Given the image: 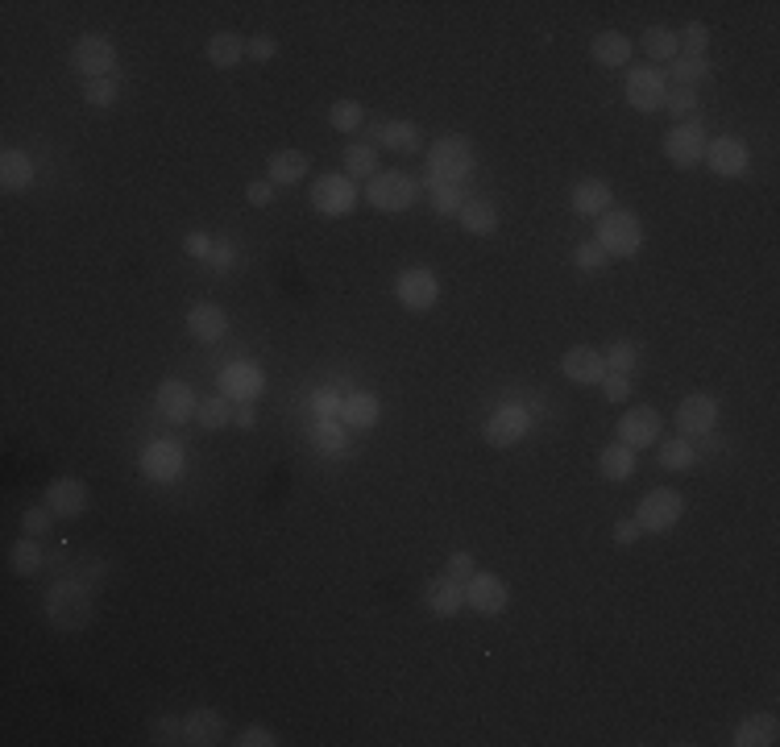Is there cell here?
<instances>
[{
    "instance_id": "obj_1",
    "label": "cell",
    "mask_w": 780,
    "mask_h": 747,
    "mask_svg": "<svg viewBox=\"0 0 780 747\" xmlns=\"http://www.w3.org/2000/svg\"><path fill=\"white\" fill-rule=\"evenodd\" d=\"M100 615L96 594L83 577H63L46 590V619L59 631H88Z\"/></svg>"
},
{
    "instance_id": "obj_2",
    "label": "cell",
    "mask_w": 780,
    "mask_h": 747,
    "mask_svg": "<svg viewBox=\"0 0 780 747\" xmlns=\"http://www.w3.org/2000/svg\"><path fill=\"white\" fill-rule=\"evenodd\" d=\"M473 175V146L461 133H444L428 146V175L424 183H465Z\"/></svg>"
},
{
    "instance_id": "obj_3",
    "label": "cell",
    "mask_w": 780,
    "mask_h": 747,
    "mask_svg": "<svg viewBox=\"0 0 780 747\" xmlns=\"http://www.w3.org/2000/svg\"><path fill=\"white\" fill-rule=\"evenodd\" d=\"M594 241L602 245L606 258H635L639 245H644V225H639V216L631 208H610L598 216Z\"/></svg>"
},
{
    "instance_id": "obj_4",
    "label": "cell",
    "mask_w": 780,
    "mask_h": 747,
    "mask_svg": "<svg viewBox=\"0 0 780 747\" xmlns=\"http://www.w3.org/2000/svg\"><path fill=\"white\" fill-rule=\"evenodd\" d=\"M415 200H420V179L407 175V171H378L370 183H366V204L374 212H386V216H399L407 208H415Z\"/></svg>"
},
{
    "instance_id": "obj_5",
    "label": "cell",
    "mask_w": 780,
    "mask_h": 747,
    "mask_svg": "<svg viewBox=\"0 0 780 747\" xmlns=\"http://www.w3.org/2000/svg\"><path fill=\"white\" fill-rule=\"evenodd\" d=\"M685 515V494L673 490V486H656L648 490L644 498H639V507H635V523H639V532H668V528H677Z\"/></svg>"
},
{
    "instance_id": "obj_6",
    "label": "cell",
    "mask_w": 780,
    "mask_h": 747,
    "mask_svg": "<svg viewBox=\"0 0 780 747\" xmlns=\"http://www.w3.org/2000/svg\"><path fill=\"white\" fill-rule=\"evenodd\" d=\"M121 63V54L117 46L108 42L104 34H83L75 46H71V67L83 75V79H104V75H113Z\"/></svg>"
},
{
    "instance_id": "obj_7",
    "label": "cell",
    "mask_w": 780,
    "mask_h": 747,
    "mask_svg": "<svg viewBox=\"0 0 780 747\" xmlns=\"http://www.w3.org/2000/svg\"><path fill=\"white\" fill-rule=\"evenodd\" d=\"M706 129L698 125V121H681V125H673L664 133V158L673 162V166H681V171H693V166L702 162V154H706Z\"/></svg>"
},
{
    "instance_id": "obj_8",
    "label": "cell",
    "mask_w": 780,
    "mask_h": 747,
    "mask_svg": "<svg viewBox=\"0 0 780 747\" xmlns=\"http://www.w3.org/2000/svg\"><path fill=\"white\" fill-rule=\"evenodd\" d=\"M664 92H668V75H660L656 67H631L627 71V83H623V96L635 113H656L664 108Z\"/></svg>"
},
{
    "instance_id": "obj_9",
    "label": "cell",
    "mask_w": 780,
    "mask_h": 747,
    "mask_svg": "<svg viewBox=\"0 0 780 747\" xmlns=\"http://www.w3.org/2000/svg\"><path fill=\"white\" fill-rule=\"evenodd\" d=\"M702 162L710 166V171H714L718 179H739V175L747 171V166H751V150H747L743 137L722 133V137H714V142H706Z\"/></svg>"
},
{
    "instance_id": "obj_10",
    "label": "cell",
    "mask_w": 780,
    "mask_h": 747,
    "mask_svg": "<svg viewBox=\"0 0 780 747\" xmlns=\"http://www.w3.org/2000/svg\"><path fill=\"white\" fill-rule=\"evenodd\" d=\"M312 208L328 220H337V216H349L357 208V187L349 175H324L312 183Z\"/></svg>"
},
{
    "instance_id": "obj_11",
    "label": "cell",
    "mask_w": 780,
    "mask_h": 747,
    "mask_svg": "<svg viewBox=\"0 0 780 747\" xmlns=\"http://www.w3.org/2000/svg\"><path fill=\"white\" fill-rule=\"evenodd\" d=\"M527 432H532V411L519 407V403H503V407H498L490 420H486V428H482V436L490 440L494 449H511V445H519Z\"/></svg>"
},
{
    "instance_id": "obj_12",
    "label": "cell",
    "mask_w": 780,
    "mask_h": 747,
    "mask_svg": "<svg viewBox=\"0 0 780 747\" xmlns=\"http://www.w3.org/2000/svg\"><path fill=\"white\" fill-rule=\"evenodd\" d=\"M395 299L403 303L407 312H428V308H436V299H440L436 274H432L428 266H411V270H403L399 279H395Z\"/></svg>"
},
{
    "instance_id": "obj_13",
    "label": "cell",
    "mask_w": 780,
    "mask_h": 747,
    "mask_svg": "<svg viewBox=\"0 0 780 747\" xmlns=\"http://www.w3.org/2000/svg\"><path fill=\"white\" fill-rule=\"evenodd\" d=\"M507 581L503 577H494V573H473L469 577V586H465V606L469 611H478L486 619L494 615H503L507 611Z\"/></svg>"
},
{
    "instance_id": "obj_14",
    "label": "cell",
    "mask_w": 780,
    "mask_h": 747,
    "mask_svg": "<svg viewBox=\"0 0 780 747\" xmlns=\"http://www.w3.org/2000/svg\"><path fill=\"white\" fill-rule=\"evenodd\" d=\"M660 428H664V420H660L656 407H631L619 420V440L627 449H648L660 440Z\"/></svg>"
},
{
    "instance_id": "obj_15",
    "label": "cell",
    "mask_w": 780,
    "mask_h": 747,
    "mask_svg": "<svg viewBox=\"0 0 780 747\" xmlns=\"http://www.w3.org/2000/svg\"><path fill=\"white\" fill-rule=\"evenodd\" d=\"M88 503H92V490L79 478H54L46 486V507L59 519H79L83 511H88Z\"/></svg>"
},
{
    "instance_id": "obj_16",
    "label": "cell",
    "mask_w": 780,
    "mask_h": 747,
    "mask_svg": "<svg viewBox=\"0 0 780 747\" xmlns=\"http://www.w3.org/2000/svg\"><path fill=\"white\" fill-rule=\"evenodd\" d=\"M158 411H162L166 424H191V415L200 411V399H195L191 382H183V378H166V382L158 386Z\"/></svg>"
},
{
    "instance_id": "obj_17",
    "label": "cell",
    "mask_w": 780,
    "mask_h": 747,
    "mask_svg": "<svg viewBox=\"0 0 780 747\" xmlns=\"http://www.w3.org/2000/svg\"><path fill=\"white\" fill-rule=\"evenodd\" d=\"M677 428H681V436H710L718 428V399L714 395H689L677 407Z\"/></svg>"
},
{
    "instance_id": "obj_18",
    "label": "cell",
    "mask_w": 780,
    "mask_h": 747,
    "mask_svg": "<svg viewBox=\"0 0 780 747\" xmlns=\"http://www.w3.org/2000/svg\"><path fill=\"white\" fill-rule=\"evenodd\" d=\"M561 374L573 382V386H598L606 378V362L602 353L590 349V345H573L565 357H561Z\"/></svg>"
},
{
    "instance_id": "obj_19",
    "label": "cell",
    "mask_w": 780,
    "mask_h": 747,
    "mask_svg": "<svg viewBox=\"0 0 780 747\" xmlns=\"http://www.w3.org/2000/svg\"><path fill=\"white\" fill-rule=\"evenodd\" d=\"M142 474L150 482H175L183 474V449L171 445V440H154L142 453Z\"/></svg>"
},
{
    "instance_id": "obj_20",
    "label": "cell",
    "mask_w": 780,
    "mask_h": 747,
    "mask_svg": "<svg viewBox=\"0 0 780 747\" xmlns=\"http://www.w3.org/2000/svg\"><path fill=\"white\" fill-rule=\"evenodd\" d=\"M424 602H428V611L436 615V619H457L461 611H465V586L457 577H432L428 581V594H424Z\"/></svg>"
},
{
    "instance_id": "obj_21",
    "label": "cell",
    "mask_w": 780,
    "mask_h": 747,
    "mask_svg": "<svg viewBox=\"0 0 780 747\" xmlns=\"http://www.w3.org/2000/svg\"><path fill=\"white\" fill-rule=\"evenodd\" d=\"M262 386H266V374H262L258 366H249V362H233L225 374H220V395H225V399H237V403L258 399Z\"/></svg>"
},
{
    "instance_id": "obj_22",
    "label": "cell",
    "mask_w": 780,
    "mask_h": 747,
    "mask_svg": "<svg viewBox=\"0 0 780 747\" xmlns=\"http://www.w3.org/2000/svg\"><path fill=\"white\" fill-rule=\"evenodd\" d=\"M187 332L195 341H204V345H212V341H220L229 332V316H225V308H216V303H191V312H187Z\"/></svg>"
},
{
    "instance_id": "obj_23",
    "label": "cell",
    "mask_w": 780,
    "mask_h": 747,
    "mask_svg": "<svg viewBox=\"0 0 780 747\" xmlns=\"http://www.w3.org/2000/svg\"><path fill=\"white\" fill-rule=\"evenodd\" d=\"M183 723H187V743H191V747H212V743L225 739V714L212 710V706L191 710Z\"/></svg>"
},
{
    "instance_id": "obj_24",
    "label": "cell",
    "mask_w": 780,
    "mask_h": 747,
    "mask_svg": "<svg viewBox=\"0 0 780 747\" xmlns=\"http://www.w3.org/2000/svg\"><path fill=\"white\" fill-rule=\"evenodd\" d=\"M308 154L303 150H278V154H270V162H266V175H270V183L274 187H295V183H303V175H308Z\"/></svg>"
},
{
    "instance_id": "obj_25",
    "label": "cell",
    "mask_w": 780,
    "mask_h": 747,
    "mask_svg": "<svg viewBox=\"0 0 780 747\" xmlns=\"http://www.w3.org/2000/svg\"><path fill=\"white\" fill-rule=\"evenodd\" d=\"M780 739V723L776 714H747L743 723L735 727V747H772Z\"/></svg>"
},
{
    "instance_id": "obj_26",
    "label": "cell",
    "mask_w": 780,
    "mask_h": 747,
    "mask_svg": "<svg viewBox=\"0 0 780 747\" xmlns=\"http://www.w3.org/2000/svg\"><path fill=\"white\" fill-rule=\"evenodd\" d=\"M34 158L25 154V150H5L0 154V187L5 191H25V187H34Z\"/></svg>"
},
{
    "instance_id": "obj_27",
    "label": "cell",
    "mask_w": 780,
    "mask_h": 747,
    "mask_svg": "<svg viewBox=\"0 0 780 747\" xmlns=\"http://www.w3.org/2000/svg\"><path fill=\"white\" fill-rule=\"evenodd\" d=\"M610 183H602V179H581L577 187H573V212L577 216H585V220H598L602 212H610Z\"/></svg>"
},
{
    "instance_id": "obj_28",
    "label": "cell",
    "mask_w": 780,
    "mask_h": 747,
    "mask_svg": "<svg viewBox=\"0 0 780 747\" xmlns=\"http://www.w3.org/2000/svg\"><path fill=\"white\" fill-rule=\"evenodd\" d=\"M374 137L386 150H395V154H415V150H420V142H424V133H420V125H415V121H386V125L374 129Z\"/></svg>"
},
{
    "instance_id": "obj_29",
    "label": "cell",
    "mask_w": 780,
    "mask_h": 747,
    "mask_svg": "<svg viewBox=\"0 0 780 747\" xmlns=\"http://www.w3.org/2000/svg\"><path fill=\"white\" fill-rule=\"evenodd\" d=\"M590 54H594L598 67H627V59H631V38L619 34V30H602L590 42Z\"/></svg>"
},
{
    "instance_id": "obj_30",
    "label": "cell",
    "mask_w": 780,
    "mask_h": 747,
    "mask_svg": "<svg viewBox=\"0 0 780 747\" xmlns=\"http://www.w3.org/2000/svg\"><path fill=\"white\" fill-rule=\"evenodd\" d=\"M598 469H602L606 482H631L635 478V449H627L623 440H615V445H606L598 453Z\"/></svg>"
},
{
    "instance_id": "obj_31",
    "label": "cell",
    "mask_w": 780,
    "mask_h": 747,
    "mask_svg": "<svg viewBox=\"0 0 780 747\" xmlns=\"http://www.w3.org/2000/svg\"><path fill=\"white\" fill-rule=\"evenodd\" d=\"M457 220H461L465 233H473V237H490V233L498 229V208H494L490 200H465L461 212H457Z\"/></svg>"
},
{
    "instance_id": "obj_32",
    "label": "cell",
    "mask_w": 780,
    "mask_h": 747,
    "mask_svg": "<svg viewBox=\"0 0 780 747\" xmlns=\"http://www.w3.org/2000/svg\"><path fill=\"white\" fill-rule=\"evenodd\" d=\"M245 38H237L233 30H220V34H212L208 38V63L212 67H220V71H229V67H237L241 59H245Z\"/></svg>"
},
{
    "instance_id": "obj_33",
    "label": "cell",
    "mask_w": 780,
    "mask_h": 747,
    "mask_svg": "<svg viewBox=\"0 0 780 747\" xmlns=\"http://www.w3.org/2000/svg\"><path fill=\"white\" fill-rule=\"evenodd\" d=\"M378 415H382V407H378V399L366 395V391H357V395L341 399V420H345L349 428H374Z\"/></svg>"
},
{
    "instance_id": "obj_34",
    "label": "cell",
    "mask_w": 780,
    "mask_h": 747,
    "mask_svg": "<svg viewBox=\"0 0 780 747\" xmlns=\"http://www.w3.org/2000/svg\"><path fill=\"white\" fill-rule=\"evenodd\" d=\"M644 54L652 63H673L681 54L677 30H668V25H648V30H644Z\"/></svg>"
},
{
    "instance_id": "obj_35",
    "label": "cell",
    "mask_w": 780,
    "mask_h": 747,
    "mask_svg": "<svg viewBox=\"0 0 780 747\" xmlns=\"http://www.w3.org/2000/svg\"><path fill=\"white\" fill-rule=\"evenodd\" d=\"M668 75H673V83H681V88H693V83L710 79V59L706 54H677V59L668 63Z\"/></svg>"
},
{
    "instance_id": "obj_36",
    "label": "cell",
    "mask_w": 780,
    "mask_h": 747,
    "mask_svg": "<svg viewBox=\"0 0 780 747\" xmlns=\"http://www.w3.org/2000/svg\"><path fill=\"white\" fill-rule=\"evenodd\" d=\"M9 565H13L17 577H34L42 569V548H38V540L34 536H21L13 544V552H9Z\"/></svg>"
},
{
    "instance_id": "obj_37",
    "label": "cell",
    "mask_w": 780,
    "mask_h": 747,
    "mask_svg": "<svg viewBox=\"0 0 780 747\" xmlns=\"http://www.w3.org/2000/svg\"><path fill=\"white\" fill-rule=\"evenodd\" d=\"M345 175H357V179H374L378 175V150L370 142H353L345 150Z\"/></svg>"
},
{
    "instance_id": "obj_38",
    "label": "cell",
    "mask_w": 780,
    "mask_h": 747,
    "mask_svg": "<svg viewBox=\"0 0 780 747\" xmlns=\"http://www.w3.org/2000/svg\"><path fill=\"white\" fill-rule=\"evenodd\" d=\"M656 461H660L664 469H689L693 461H698V453H693L689 436H677V440H660V449H656Z\"/></svg>"
},
{
    "instance_id": "obj_39",
    "label": "cell",
    "mask_w": 780,
    "mask_h": 747,
    "mask_svg": "<svg viewBox=\"0 0 780 747\" xmlns=\"http://www.w3.org/2000/svg\"><path fill=\"white\" fill-rule=\"evenodd\" d=\"M83 100L92 108H113L121 100V79L117 75H104V79H88L83 83Z\"/></svg>"
},
{
    "instance_id": "obj_40",
    "label": "cell",
    "mask_w": 780,
    "mask_h": 747,
    "mask_svg": "<svg viewBox=\"0 0 780 747\" xmlns=\"http://www.w3.org/2000/svg\"><path fill=\"white\" fill-rule=\"evenodd\" d=\"M428 187V200H432V212L436 216H457L465 196H461V187L457 183H424Z\"/></svg>"
},
{
    "instance_id": "obj_41",
    "label": "cell",
    "mask_w": 780,
    "mask_h": 747,
    "mask_svg": "<svg viewBox=\"0 0 780 747\" xmlns=\"http://www.w3.org/2000/svg\"><path fill=\"white\" fill-rule=\"evenodd\" d=\"M361 121H366V108H361L357 100H337L328 108V125L337 129V133H357Z\"/></svg>"
},
{
    "instance_id": "obj_42",
    "label": "cell",
    "mask_w": 780,
    "mask_h": 747,
    "mask_svg": "<svg viewBox=\"0 0 780 747\" xmlns=\"http://www.w3.org/2000/svg\"><path fill=\"white\" fill-rule=\"evenodd\" d=\"M195 424H200V428H208V432H216V428L233 424V407H229V399H225V395L204 399V403H200V411H195Z\"/></svg>"
},
{
    "instance_id": "obj_43",
    "label": "cell",
    "mask_w": 780,
    "mask_h": 747,
    "mask_svg": "<svg viewBox=\"0 0 780 747\" xmlns=\"http://www.w3.org/2000/svg\"><path fill=\"white\" fill-rule=\"evenodd\" d=\"M150 735L162 747H175V743H187V723H183V718H175V714H154L150 718Z\"/></svg>"
},
{
    "instance_id": "obj_44",
    "label": "cell",
    "mask_w": 780,
    "mask_h": 747,
    "mask_svg": "<svg viewBox=\"0 0 780 747\" xmlns=\"http://www.w3.org/2000/svg\"><path fill=\"white\" fill-rule=\"evenodd\" d=\"M693 108H698V92H693V88H681V83H673V88L664 92V113H673L677 125L693 117Z\"/></svg>"
},
{
    "instance_id": "obj_45",
    "label": "cell",
    "mask_w": 780,
    "mask_h": 747,
    "mask_svg": "<svg viewBox=\"0 0 780 747\" xmlns=\"http://www.w3.org/2000/svg\"><path fill=\"white\" fill-rule=\"evenodd\" d=\"M54 519H59V515H54L46 503H42V507H30V511L21 515V532H25V536H34V540H42V536H50V532H54Z\"/></svg>"
},
{
    "instance_id": "obj_46",
    "label": "cell",
    "mask_w": 780,
    "mask_h": 747,
    "mask_svg": "<svg viewBox=\"0 0 780 747\" xmlns=\"http://www.w3.org/2000/svg\"><path fill=\"white\" fill-rule=\"evenodd\" d=\"M602 362L610 374H631L635 370V341H615L602 353Z\"/></svg>"
},
{
    "instance_id": "obj_47",
    "label": "cell",
    "mask_w": 780,
    "mask_h": 747,
    "mask_svg": "<svg viewBox=\"0 0 780 747\" xmlns=\"http://www.w3.org/2000/svg\"><path fill=\"white\" fill-rule=\"evenodd\" d=\"M677 42L685 46V54H706V46H710V25H702V21H689L685 30L677 34Z\"/></svg>"
},
{
    "instance_id": "obj_48",
    "label": "cell",
    "mask_w": 780,
    "mask_h": 747,
    "mask_svg": "<svg viewBox=\"0 0 780 747\" xmlns=\"http://www.w3.org/2000/svg\"><path fill=\"white\" fill-rule=\"evenodd\" d=\"M573 262H577L581 270H590V274H594V270H602V266H606V254H602V245H598V241H581V245L573 249Z\"/></svg>"
},
{
    "instance_id": "obj_49",
    "label": "cell",
    "mask_w": 780,
    "mask_h": 747,
    "mask_svg": "<svg viewBox=\"0 0 780 747\" xmlns=\"http://www.w3.org/2000/svg\"><path fill=\"white\" fill-rule=\"evenodd\" d=\"M598 386H602V395H606L610 403H627V399H631V378H627V374H610V370H606V378H602Z\"/></svg>"
},
{
    "instance_id": "obj_50",
    "label": "cell",
    "mask_w": 780,
    "mask_h": 747,
    "mask_svg": "<svg viewBox=\"0 0 780 747\" xmlns=\"http://www.w3.org/2000/svg\"><path fill=\"white\" fill-rule=\"evenodd\" d=\"M233 743H237V747H274V743H278V735H274L270 727H245Z\"/></svg>"
},
{
    "instance_id": "obj_51",
    "label": "cell",
    "mask_w": 780,
    "mask_h": 747,
    "mask_svg": "<svg viewBox=\"0 0 780 747\" xmlns=\"http://www.w3.org/2000/svg\"><path fill=\"white\" fill-rule=\"evenodd\" d=\"M245 54H249V59H254V63H270L274 54H278V42H274L270 34H258V38H249Z\"/></svg>"
},
{
    "instance_id": "obj_52",
    "label": "cell",
    "mask_w": 780,
    "mask_h": 747,
    "mask_svg": "<svg viewBox=\"0 0 780 747\" xmlns=\"http://www.w3.org/2000/svg\"><path fill=\"white\" fill-rule=\"evenodd\" d=\"M444 573H449V577H457V581H469V577L478 573V569H473V557H469V552H453V557H449V565H444Z\"/></svg>"
},
{
    "instance_id": "obj_53",
    "label": "cell",
    "mask_w": 780,
    "mask_h": 747,
    "mask_svg": "<svg viewBox=\"0 0 780 747\" xmlns=\"http://www.w3.org/2000/svg\"><path fill=\"white\" fill-rule=\"evenodd\" d=\"M245 196H249V204H254V208H266L274 200V183L270 179H254L245 187Z\"/></svg>"
},
{
    "instance_id": "obj_54",
    "label": "cell",
    "mask_w": 780,
    "mask_h": 747,
    "mask_svg": "<svg viewBox=\"0 0 780 747\" xmlns=\"http://www.w3.org/2000/svg\"><path fill=\"white\" fill-rule=\"evenodd\" d=\"M183 249H187V254H191V258H208V254H212V249H216V245H212V237H208V233H187V241H183Z\"/></svg>"
},
{
    "instance_id": "obj_55",
    "label": "cell",
    "mask_w": 780,
    "mask_h": 747,
    "mask_svg": "<svg viewBox=\"0 0 780 747\" xmlns=\"http://www.w3.org/2000/svg\"><path fill=\"white\" fill-rule=\"evenodd\" d=\"M615 540H619L623 548L635 544V540H639V523H635V519H619V523H615Z\"/></svg>"
},
{
    "instance_id": "obj_56",
    "label": "cell",
    "mask_w": 780,
    "mask_h": 747,
    "mask_svg": "<svg viewBox=\"0 0 780 747\" xmlns=\"http://www.w3.org/2000/svg\"><path fill=\"white\" fill-rule=\"evenodd\" d=\"M312 403H316V411H320V415H337V411H341V399L332 395V391H316V395H312Z\"/></svg>"
},
{
    "instance_id": "obj_57",
    "label": "cell",
    "mask_w": 780,
    "mask_h": 747,
    "mask_svg": "<svg viewBox=\"0 0 780 747\" xmlns=\"http://www.w3.org/2000/svg\"><path fill=\"white\" fill-rule=\"evenodd\" d=\"M316 440L324 449H341V428H332V424H320L316 428Z\"/></svg>"
},
{
    "instance_id": "obj_58",
    "label": "cell",
    "mask_w": 780,
    "mask_h": 747,
    "mask_svg": "<svg viewBox=\"0 0 780 747\" xmlns=\"http://www.w3.org/2000/svg\"><path fill=\"white\" fill-rule=\"evenodd\" d=\"M208 262H212V266H220V270H225V266L233 262V254H229V245H216V249H212V254H208Z\"/></svg>"
},
{
    "instance_id": "obj_59",
    "label": "cell",
    "mask_w": 780,
    "mask_h": 747,
    "mask_svg": "<svg viewBox=\"0 0 780 747\" xmlns=\"http://www.w3.org/2000/svg\"><path fill=\"white\" fill-rule=\"evenodd\" d=\"M233 424L237 428H254V407H237L233 411Z\"/></svg>"
}]
</instances>
